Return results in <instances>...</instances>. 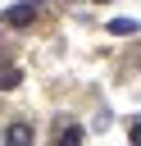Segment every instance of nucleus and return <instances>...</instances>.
I'll list each match as a JSON object with an SVG mask.
<instances>
[{
  "label": "nucleus",
  "instance_id": "nucleus-2",
  "mask_svg": "<svg viewBox=\"0 0 141 146\" xmlns=\"http://www.w3.org/2000/svg\"><path fill=\"white\" fill-rule=\"evenodd\" d=\"M55 146H82V128L73 119H59L55 123Z\"/></svg>",
  "mask_w": 141,
  "mask_h": 146
},
{
  "label": "nucleus",
  "instance_id": "nucleus-1",
  "mask_svg": "<svg viewBox=\"0 0 141 146\" xmlns=\"http://www.w3.org/2000/svg\"><path fill=\"white\" fill-rule=\"evenodd\" d=\"M32 18H36V5H32V0H23V5H9V9L0 14V23H5V27H27Z\"/></svg>",
  "mask_w": 141,
  "mask_h": 146
},
{
  "label": "nucleus",
  "instance_id": "nucleus-4",
  "mask_svg": "<svg viewBox=\"0 0 141 146\" xmlns=\"http://www.w3.org/2000/svg\"><path fill=\"white\" fill-rule=\"evenodd\" d=\"M132 32H136L132 18H114V23H109V36H132Z\"/></svg>",
  "mask_w": 141,
  "mask_h": 146
},
{
  "label": "nucleus",
  "instance_id": "nucleus-7",
  "mask_svg": "<svg viewBox=\"0 0 141 146\" xmlns=\"http://www.w3.org/2000/svg\"><path fill=\"white\" fill-rule=\"evenodd\" d=\"M96 5H109V0H96Z\"/></svg>",
  "mask_w": 141,
  "mask_h": 146
},
{
  "label": "nucleus",
  "instance_id": "nucleus-8",
  "mask_svg": "<svg viewBox=\"0 0 141 146\" xmlns=\"http://www.w3.org/2000/svg\"><path fill=\"white\" fill-rule=\"evenodd\" d=\"M32 5H41V0H32Z\"/></svg>",
  "mask_w": 141,
  "mask_h": 146
},
{
  "label": "nucleus",
  "instance_id": "nucleus-3",
  "mask_svg": "<svg viewBox=\"0 0 141 146\" xmlns=\"http://www.w3.org/2000/svg\"><path fill=\"white\" fill-rule=\"evenodd\" d=\"M5 146H32V128L27 123H9L5 128Z\"/></svg>",
  "mask_w": 141,
  "mask_h": 146
},
{
  "label": "nucleus",
  "instance_id": "nucleus-5",
  "mask_svg": "<svg viewBox=\"0 0 141 146\" xmlns=\"http://www.w3.org/2000/svg\"><path fill=\"white\" fill-rule=\"evenodd\" d=\"M18 82H23V73H18V68H9V73H0V91H14Z\"/></svg>",
  "mask_w": 141,
  "mask_h": 146
},
{
  "label": "nucleus",
  "instance_id": "nucleus-6",
  "mask_svg": "<svg viewBox=\"0 0 141 146\" xmlns=\"http://www.w3.org/2000/svg\"><path fill=\"white\" fill-rule=\"evenodd\" d=\"M127 137H132V146H141V119H132V128H127Z\"/></svg>",
  "mask_w": 141,
  "mask_h": 146
}]
</instances>
